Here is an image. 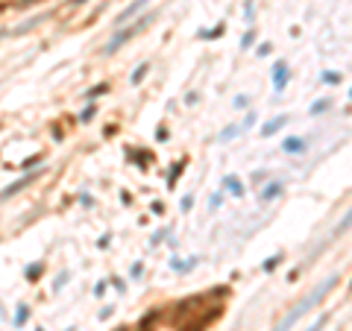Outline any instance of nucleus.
<instances>
[{"label": "nucleus", "instance_id": "21", "mask_svg": "<svg viewBox=\"0 0 352 331\" xmlns=\"http://www.w3.org/2000/svg\"><path fill=\"white\" fill-rule=\"evenodd\" d=\"M323 82H329V85H338V82H341V76H338V73H323Z\"/></svg>", "mask_w": 352, "mask_h": 331}, {"label": "nucleus", "instance_id": "8", "mask_svg": "<svg viewBox=\"0 0 352 331\" xmlns=\"http://www.w3.org/2000/svg\"><path fill=\"white\" fill-rule=\"evenodd\" d=\"M223 188H229L232 197H244V185H241L238 176H223Z\"/></svg>", "mask_w": 352, "mask_h": 331}, {"label": "nucleus", "instance_id": "23", "mask_svg": "<svg viewBox=\"0 0 352 331\" xmlns=\"http://www.w3.org/2000/svg\"><path fill=\"white\" fill-rule=\"evenodd\" d=\"M191 205H194V197H191V194L182 197V211H191Z\"/></svg>", "mask_w": 352, "mask_h": 331}, {"label": "nucleus", "instance_id": "2", "mask_svg": "<svg viewBox=\"0 0 352 331\" xmlns=\"http://www.w3.org/2000/svg\"><path fill=\"white\" fill-rule=\"evenodd\" d=\"M147 23H150V18H141L135 26H129V29H120V32H117V35H115V38H112V41L103 47V56H112V53H117V50H120V44H123V41H129L135 32H141Z\"/></svg>", "mask_w": 352, "mask_h": 331}, {"label": "nucleus", "instance_id": "30", "mask_svg": "<svg viewBox=\"0 0 352 331\" xmlns=\"http://www.w3.org/2000/svg\"><path fill=\"white\" fill-rule=\"evenodd\" d=\"M3 35H6V29H0V38H3Z\"/></svg>", "mask_w": 352, "mask_h": 331}, {"label": "nucleus", "instance_id": "22", "mask_svg": "<svg viewBox=\"0 0 352 331\" xmlns=\"http://www.w3.org/2000/svg\"><path fill=\"white\" fill-rule=\"evenodd\" d=\"M65 282H68V273H62V276H59V279H56V285H53V290H56V293H59V290H62V287H65Z\"/></svg>", "mask_w": 352, "mask_h": 331}, {"label": "nucleus", "instance_id": "26", "mask_svg": "<svg viewBox=\"0 0 352 331\" xmlns=\"http://www.w3.org/2000/svg\"><path fill=\"white\" fill-rule=\"evenodd\" d=\"M164 235H167V232H156V238H153V246H159V243L164 241Z\"/></svg>", "mask_w": 352, "mask_h": 331}, {"label": "nucleus", "instance_id": "29", "mask_svg": "<svg viewBox=\"0 0 352 331\" xmlns=\"http://www.w3.org/2000/svg\"><path fill=\"white\" fill-rule=\"evenodd\" d=\"M70 3H73V6H79V3H85V0H70Z\"/></svg>", "mask_w": 352, "mask_h": 331}, {"label": "nucleus", "instance_id": "3", "mask_svg": "<svg viewBox=\"0 0 352 331\" xmlns=\"http://www.w3.org/2000/svg\"><path fill=\"white\" fill-rule=\"evenodd\" d=\"M288 82H291V67H288V62H276V65H273V91L282 94Z\"/></svg>", "mask_w": 352, "mask_h": 331}, {"label": "nucleus", "instance_id": "16", "mask_svg": "<svg viewBox=\"0 0 352 331\" xmlns=\"http://www.w3.org/2000/svg\"><path fill=\"white\" fill-rule=\"evenodd\" d=\"M279 261H282V255H273V258H267L261 267H264V273H273L276 267H279Z\"/></svg>", "mask_w": 352, "mask_h": 331}, {"label": "nucleus", "instance_id": "18", "mask_svg": "<svg viewBox=\"0 0 352 331\" xmlns=\"http://www.w3.org/2000/svg\"><path fill=\"white\" fill-rule=\"evenodd\" d=\"M94 114H97V109H94V106H88V109H85V111L79 114V120H82V123H88V120H91Z\"/></svg>", "mask_w": 352, "mask_h": 331}, {"label": "nucleus", "instance_id": "5", "mask_svg": "<svg viewBox=\"0 0 352 331\" xmlns=\"http://www.w3.org/2000/svg\"><path fill=\"white\" fill-rule=\"evenodd\" d=\"M147 3H150V0H132V3H129V6H126V9L117 15V18H115V26H123V23H126L129 18H135V15H138V12H141Z\"/></svg>", "mask_w": 352, "mask_h": 331}, {"label": "nucleus", "instance_id": "10", "mask_svg": "<svg viewBox=\"0 0 352 331\" xmlns=\"http://www.w3.org/2000/svg\"><path fill=\"white\" fill-rule=\"evenodd\" d=\"M147 70H150V65H147V62H141V65L135 67V73H132V85H141V82H144V76H147Z\"/></svg>", "mask_w": 352, "mask_h": 331}, {"label": "nucleus", "instance_id": "31", "mask_svg": "<svg viewBox=\"0 0 352 331\" xmlns=\"http://www.w3.org/2000/svg\"><path fill=\"white\" fill-rule=\"evenodd\" d=\"M21 3H32V0H21Z\"/></svg>", "mask_w": 352, "mask_h": 331}, {"label": "nucleus", "instance_id": "6", "mask_svg": "<svg viewBox=\"0 0 352 331\" xmlns=\"http://www.w3.org/2000/svg\"><path fill=\"white\" fill-rule=\"evenodd\" d=\"M285 123H288V117H285V114H279L276 120H267V123L261 126V135H264V138H270V135H276V132H279Z\"/></svg>", "mask_w": 352, "mask_h": 331}, {"label": "nucleus", "instance_id": "14", "mask_svg": "<svg viewBox=\"0 0 352 331\" xmlns=\"http://www.w3.org/2000/svg\"><path fill=\"white\" fill-rule=\"evenodd\" d=\"M329 106H332V100H320V103H311V114H323V111H329Z\"/></svg>", "mask_w": 352, "mask_h": 331}, {"label": "nucleus", "instance_id": "13", "mask_svg": "<svg viewBox=\"0 0 352 331\" xmlns=\"http://www.w3.org/2000/svg\"><path fill=\"white\" fill-rule=\"evenodd\" d=\"M279 191H282V185H279V182H270V185L261 191V199H273V197H279Z\"/></svg>", "mask_w": 352, "mask_h": 331}, {"label": "nucleus", "instance_id": "11", "mask_svg": "<svg viewBox=\"0 0 352 331\" xmlns=\"http://www.w3.org/2000/svg\"><path fill=\"white\" fill-rule=\"evenodd\" d=\"M103 94H109V85H106V82H100V85H94V88H88V91H85V97H88V100H97V97H103Z\"/></svg>", "mask_w": 352, "mask_h": 331}, {"label": "nucleus", "instance_id": "4", "mask_svg": "<svg viewBox=\"0 0 352 331\" xmlns=\"http://www.w3.org/2000/svg\"><path fill=\"white\" fill-rule=\"evenodd\" d=\"M35 179H38V173H26L23 179H18V182H12V185H9L6 191H0V199H9V197H15V194H21V191H23L26 185H32Z\"/></svg>", "mask_w": 352, "mask_h": 331}, {"label": "nucleus", "instance_id": "33", "mask_svg": "<svg viewBox=\"0 0 352 331\" xmlns=\"http://www.w3.org/2000/svg\"><path fill=\"white\" fill-rule=\"evenodd\" d=\"M38 331H41V329H38Z\"/></svg>", "mask_w": 352, "mask_h": 331}, {"label": "nucleus", "instance_id": "25", "mask_svg": "<svg viewBox=\"0 0 352 331\" xmlns=\"http://www.w3.org/2000/svg\"><path fill=\"white\" fill-rule=\"evenodd\" d=\"M38 161H41V155H35V158H26V161H23V164H21V167H23V170H26V167H35V164H38Z\"/></svg>", "mask_w": 352, "mask_h": 331}, {"label": "nucleus", "instance_id": "20", "mask_svg": "<svg viewBox=\"0 0 352 331\" xmlns=\"http://www.w3.org/2000/svg\"><path fill=\"white\" fill-rule=\"evenodd\" d=\"M38 273H41V264H29L26 267V279H35Z\"/></svg>", "mask_w": 352, "mask_h": 331}, {"label": "nucleus", "instance_id": "1", "mask_svg": "<svg viewBox=\"0 0 352 331\" xmlns=\"http://www.w3.org/2000/svg\"><path fill=\"white\" fill-rule=\"evenodd\" d=\"M338 282H341L338 276H332V279L320 282V285H317V287H314V290H311V293H308V296H305V299H303V302H300V305H297V308H294V311H291V314H288V317L276 326V331H291V329H294V323H300V320H303V317H305L314 305H320V302H323V296H326V293H329Z\"/></svg>", "mask_w": 352, "mask_h": 331}, {"label": "nucleus", "instance_id": "19", "mask_svg": "<svg viewBox=\"0 0 352 331\" xmlns=\"http://www.w3.org/2000/svg\"><path fill=\"white\" fill-rule=\"evenodd\" d=\"M326 323H329V314H323V317H320V320H317L311 329H305V331H323V326H326Z\"/></svg>", "mask_w": 352, "mask_h": 331}, {"label": "nucleus", "instance_id": "28", "mask_svg": "<svg viewBox=\"0 0 352 331\" xmlns=\"http://www.w3.org/2000/svg\"><path fill=\"white\" fill-rule=\"evenodd\" d=\"M209 205H211V211H214V208H217V205H220V194H214V197H211V202H209Z\"/></svg>", "mask_w": 352, "mask_h": 331}, {"label": "nucleus", "instance_id": "17", "mask_svg": "<svg viewBox=\"0 0 352 331\" xmlns=\"http://www.w3.org/2000/svg\"><path fill=\"white\" fill-rule=\"evenodd\" d=\"M253 41H256V32H253V29H250V32H247V35H244V38H241V47H244V50H247V47H253Z\"/></svg>", "mask_w": 352, "mask_h": 331}, {"label": "nucleus", "instance_id": "27", "mask_svg": "<svg viewBox=\"0 0 352 331\" xmlns=\"http://www.w3.org/2000/svg\"><path fill=\"white\" fill-rule=\"evenodd\" d=\"M247 106V97H235V109H244Z\"/></svg>", "mask_w": 352, "mask_h": 331}, {"label": "nucleus", "instance_id": "7", "mask_svg": "<svg viewBox=\"0 0 352 331\" xmlns=\"http://www.w3.org/2000/svg\"><path fill=\"white\" fill-rule=\"evenodd\" d=\"M282 150H285V153H297V155H300V153H305V150H308V144H305V138H288V141L282 144Z\"/></svg>", "mask_w": 352, "mask_h": 331}, {"label": "nucleus", "instance_id": "9", "mask_svg": "<svg viewBox=\"0 0 352 331\" xmlns=\"http://www.w3.org/2000/svg\"><path fill=\"white\" fill-rule=\"evenodd\" d=\"M26 320H29V305H23V302H21V305H18V311H15V323H12V326H15V329H21Z\"/></svg>", "mask_w": 352, "mask_h": 331}, {"label": "nucleus", "instance_id": "24", "mask_svg": "<svg viewBox=\"0 0 352 331\" xmlns=\"http://www.w3.org/2000/svg\"><path fill=\"white\" fill-rule=\"evenodd\" d=\"M253 123H256V114H247V117H244V123H241V129H250Z\"/></svg>", "mask_w": 352, "mask_h": 331}, {"label": "nucleus", "instance_id": "15", "mask_svg": "<svg viewBox=\"0 0 352 331\" xmlns=\"http://www.w3.org/2000/svg\"><path fill=\"white\" fill-rule=\"evenodd\" d=\"M238 132H241V126H226V129L220 132V141H232Z\"/></svg>", "mask_w": 352, "mask_h": 331}, {"label": "nucleus", "instance_id": "32", "mask_svg": "<svg viewBox=\"0 0 352 331\" xmlns=\"http://www.w3.org/2000/svg\"><path fill=\"white\" fill-rule=\"evenodd\" d=\"M68 331H76V329H68Z\"/></svg>", "mask_w": 352, "mask_h": 331}, {"label": "nucleus", "instance_id": "12", "mask_svg": "<svg viewBox=\"0 0 352 331\" xmlns=\"http://www.w3.org/2000/svg\"><path fill=\"white\" fill-rule=\"evenodd\" d=\"M182 170H185V161H179V164H176V167L170 170V176H167V188H170V191H173V185H176V179L182 176Z\"/></svg>", "mask_w": 352, "mask_h": 331}]
</instances>
